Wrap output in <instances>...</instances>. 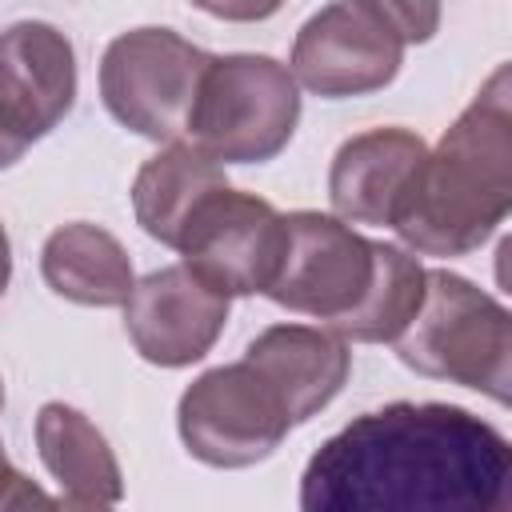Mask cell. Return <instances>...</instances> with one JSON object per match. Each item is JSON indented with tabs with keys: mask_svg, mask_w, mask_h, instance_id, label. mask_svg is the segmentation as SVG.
Returning a JSON list of instances; mask_svg holds the SVG:
<instances>
[{
	"mask_svg": "<svg viewBox=\"0 0 512 512\" xmlns=\"http://www.w3.org/2000/svg\"><path fill=\"white\" fill-rule=\"evenodd\" d=\"M512 448L460 404L392 400L328 436L300 476L304 512H492Z\"/></svg>",
	"mask_w": 512,
	"mask_h": 512,
	"instance_id": "6da1fadb",
	"label": "cell"
},
{
	"mask_svg": "<svg viewBox=\"0 0 512 512\" xmlns=\"http://www.w3.org/2000/svg\"><path fill=\"white\" fill-rule=\"evenodd\" d=\"M176 428L188 456L200 464L252 468L284 444L292 416L276 388L240 356L236 364L208 368L184 388Z\"/></svg>",
	"mask_w": 512,
	"mask_h": 512,
	"instance_id": "52a82bcc",
	"label": "cell"
},
{
	"mask_svg": "<svg viewBox=\"0 0 512 512\" xmlns=\"http://www.w3.org/2000/svg\"><path fill=\"white\" fill-rule=\"evenodd\" d=\"M224 164H216L208 152H200L192 140H168L156 156H148L132 180V212L136 224L176 248L192 212L216 192L224 188Z\"/></svg>",
	"mask_w": 512,
	"mask_h": 512,
	"instance_id": "9a60e30c",
	"label": "cell"
},
{
	"mask_svg": "<svg viewBox=\"0 0 512 512\" xmlns=\"http://www.w3.org/2000/svg\"><path fill=\"white\" fill-rule=\"evenodd\" d=\"M512 208V80L496 64L472 104L424 152L392 232L420 256L476 252Z\"/></svg>",
	"mask_w": 512,
	"mask_h": 512,
	"instance_id": "7a4b0ae2",
	"label": "cell"
},
{
	"mask_svg": "<svg viewBox=\"0 0 512 512\" xmlns=\"http://www.w3.org/2000/svg\"><path fill=\"white\" fill-rule=\"evenodd\" d=\"M36 448L48 476L60 484L64 508H112L124 500L120 464L104 432L72 404L48 400L36 416Z\"/></svg>",
	"mask_w": 512,
	"mask_h": 512,
	"instance_id": "5bb4252c",
	"label": "cell"
},
{
	"mask_svg": "<svg viewBox=\"0 0 512 512\" xmlns=\"http://www.w3.org/2000/svg\"><path fill=\"white\" fill-rule=\"evenodd\" d=\"M404 40L360 0H332L304 20L292 44L288 72L324 100L368 96L396 80Z\"/></svg>",
	"mask_w": 512,
	"mask_h": 512,
	"instance_id": "30bf717a",
	"label": "cell"
},
{
	"mask_svg": "<svg viewBox=\"0 0 512 512\" xmlns=\"http://www.w3.org/2000/svg\"><path fill=\"white\" fill-rule=\"evenodd\" d=\"M300 124V88L288 64L260 52L212 56L184 136L216 164H264Z\"/></svg>",
	"mask_w": 512,
	"mask_h": 512,
	"instance_id": "277c9868",
	"label": "cell"
},
{
	"mask_svg": "<svg viewBox=\"0 0 512 512\" xmlns=\"http://www.w3.org/2000/svg\"><path fill=\"white\" fill-rule=\"evenodd\" d=\"M428 144L412 128H368L348 136L328 168V200L348 224L388 228Z\"/></svg>",
	"mask_w": 512,
	"mask_h": 512,
	"instance_id": "7c38bea8",
	"label": "cell"
},
{
	"mask_svg": "<svg viewBox=\"0 0 512 512\" xmlns=\"http://www.w3.org/2000/svg\"><path fill=\"white\" fill-rule=\"evenodd\" d=\"M40 272L56 296L88 308H120L136 284L124 244L88 220L64 224L44 240Z\"/></svg>",
	"mask_w": 512,
	"mask_h": 512,
	"instance_id": "2e32d148",
	"label": "cell"
},
{
	"mask_svg": "<svg viewBox=\"0 0 512 512\" xmlns=\"http://www.w3.org/2000/svg\"><path fill=\"white\" fill-rule=\"evenodd\" d=\"M244 360L276 388L292 424H304L320 408H328L352 372V352L344 336H336L332 328H308V324L264 328L260 336L248 340Z\"/></svg>",
	"mask_w": 512,
	"mask_h": 512,
	"instance_id": "4fadbf2b",
	"label": "cell"
},
{
	"mask_svg": "<svg viewBox=\"0 0 512 512\" xmlns=\"http://www.w3.org/2000/svg\"><path fill=\"white\" fill-rule=\"evenodd\" d=\"M284 216L252 192L216 188L180 236L184 264L224 296H264L284 260Z\"/></svg>",
	"mask_w": 512,
	"mask_h": 512,
	"instance_id": "ba28073f",
	"label": "cell"
},
{
	"mask_svg": "<svg viewBox=\"0 0 512 512\" xmlns=\"http://www.w3.org/2000/svg\"><path fill=\"white\" fill-rule=\"evenodd\" d=\"M396 356L432 380H448L508 404L512 392V320L508 308L448 268L424 272V300L392 340Z\"/></svg>",
	"mask_w": 512,
	"mask_h": 512,
	"instance_id": "3957f363",
	"label": "cell"
},
{
	"mask_svg": "<svg viewBox=\"0 0 512 512\" xmlns=\"http://www.w3.org/2000/svg\"><path fill=\"white\" fill-rule=\"evenodd\" d=\"M76 104L72 40L44 20L0 32V168H12Z\"/></svg>",
	"mask_w": 512,
	"mask_h": 512,
	"instance_id": "9c48e42d",
	"label": "cell"
},
{
	"mask_svg": "<svg viewBox=\"0 0 512 512\" xmlns=\"http://www.w3.org/2000/svg\"><path fill=\"white\" fill-rule=\"evenodd\" d=\"M228 300L188 264H168L132 284L124 328L132 348L156 368H184L212 352L228 324Z\"/></svg>",
	"mask_w": 512,
	"mask_h": 512,
	"instance_id": "8fae6325",
	"label": "cell"
},
{
	"mask_svg": "<svg viewBox=\"0 0 512 512\" xmlns=\"http://www.w3.org/2000/svg\"><path fill=\"white\" fill-rule=\"evenodd\" d=\"M368 4L404 44H424L440 28V0H360Z\"/></svg>",
	"mask_w": 512,
	"mask_h": 512,
	"instance_id": "ac0fdd59",
	"label": "cell"
},
{
	"mask_svg": "<svg viewBox=\"0 0 512 512\" xmlns=\"http://www.w3.org/2000/svg\"><path fill=\"white\" fill-rule=\"evenodd\" d=\"M284 228V260L264 296L288 312L324 320L336 332L360 312L376 284L380 240H368L348 220L312 208L288 212Z\"/></svg>",
	"mask_w": 512,
	"mask_h": 512,
	"instance_id": "8992f818",
	"label": "cell"
},
{
	"mask_svg": "<svg viewBox=\"0 0 512 512\" xmlns=\"http://www.w3.org/2000/svg\"><path fill=\"white\" fill-rule=\"evenodd\" d=\"M200 12L216 16V20H232V24H252V20H268L272 12L284 8V0H192Z\"/></svg>",
	"mask_w": 512,
	"mask_h": 512,
	"instance_id": "ffe728a7",
	"label": "cell"
},
{
	"mask_svg": "<svg viewBox=\"0 0 512 512\" xmlns=\"http://www.w3.org/2000/svg\"><path fill=\"white\" fill-rule=\"evenodd\" d=\"M0 412H4V380H0ZM56 496H48L40 484H32L20 468L8 464L4 440H0V508H52Z\"/></svg>",
	"mask_w": 512,
	"mask_h": 512,
	"instance_id": "d6986e66",
	"label": "cell"
},
{
	"mask_svg": "<svg viewBox=\"0 0 512 512\" xmlns=\"http://www.w3.org/2000/svg\"><path fill=\"white\" fill-rule=\"evenodd\" d=\"M8 280H12V244H8V232L0 224V296L8 292Z\"/></svg>",
	"mask_w": 512,
	"mask_h": 512,
	"instance_id": "44dd1931",
	"label": "cell"
},
{
	"mask_svg": "<svg viewBox=\"0 0 512 512\" xmlns=\"http://www.w3.org/2000/svg\"><path fill=\"white\" fill-rule=\"evenodd\" d=\"M208 52L172 28L120 32L100 56V100L116 124L148 140H180Z\"/></svg>",
	"mask_w": 512,
	"mask_h": 512,
	"instance_id": "5b68a950",
	"label": "cell"
},
{
	"mask_svg": "<svg viewBox=\"0 0 512 512\" xmlns=\"http://www.w3.org/2000/svg\"><path fill=\"white\" fill-rule=\"evenodd\" d=\"M424 264L396 248V244H380V272L376 284L368 292V300L360 304V312L336 328V336L344 340H360V344H384L396 340L404 332V324L416 316L420 300H424Z\"/></svg>",
	"mask_w": 512,
	"mask_h": 512,
	"instance_id": "e0dca14e",
	"label": "cell"
}]
</instances>
